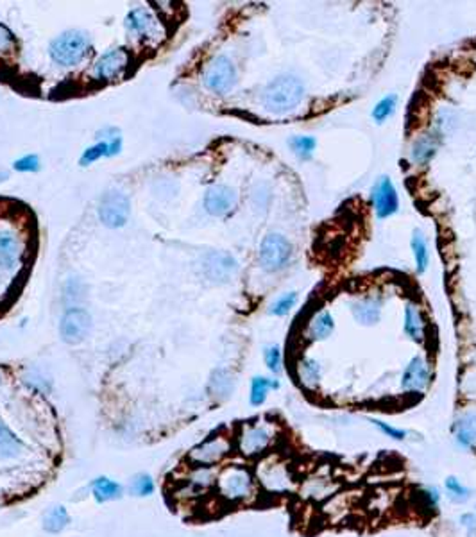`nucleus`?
Masks as SVG:
<instances>
[{
	"label": "nucleus",
	"instance_id": "nucleus-31",
	"mask_svg": "<svg viewBox=\"0 0 476 537\" xmlns=\"http://www.w3.org/2000/svg\"><path fill=\"white\" fill-rule=\"evenodd\" d=\"M444 489L448 494V500L456 505H462L465 501H469L471 498V489L468 485L462 484V480H458L456 477H446L444 480Z\"/></svg>",
	"mask_w": 476,
	"mask_h": 537
},
{
	"label": "nucleus",
	"instance_id": "nucleus-28",
	"mask_svg": "<svg viewBox=\"0 0 476 537\" xmlns=\"http://www.w3.org/2000/svg\"><path fill=\"white\" fill-rule=\"evenodd\" d=\"M22 448L24 444L20 439L16 437L8 426L0 423V458L16 457V455H20Z\"/></svg>",
	"mask_w": 476,
	"mask_h": 537
},
{
	"label": "nucleus",
	"instance_id": "nucleus-7",
	"mask_svg": "<svg viewBox=\"0 0 476 537\" xmlns=\"http://www.w3.org/2000/svg\"><path fill=\"white\" fill-rule=\"evenodd\" d=\"M125 29L145 43L158 45L165 38V27L161 20L147 8H135L125 16Z\"/></svg>",
	"mask_w": 476,
	"mask_h": 537
},
{
	"label": "nucleus",
	"instance_id": "nucleus-10",
	"mask_svg": "<svg viewBox=\"0 0 476 537\" xmlns=\"http://www.w3.org/2000/svg\"><path fill=\"white\" fill-rule=\"evenodd\" d=\"M129 197L121 190H109L100 197L99 217L108 228H122L129 219Z\"/></svg>",
	"mask_w": 476,
	"mask_h": 537
},
{
	"label": "nucleus",
	"instance_id": "nucleus-41",
	"mask_svg": "<svg viewBox=\"0 0 476 537\" xmlns=\"http://www.w3.org/2000/svg\"><path fill=\"white\" fill-rule=\"evenodd\" d=\"M13 169L18 172H36L40 170V160L36 154H25L13 163Z\"/></svg>",
	"mask_w": 476,
	"mask_h": 537
},
{
	"label": "nucleus",
	"instance_id": "nucleus-34",
	"mask_svg": "<svg viewBox=\"0 0 476 537\" xmlns=\"http://www.w3.org/2000/svg\"><path fill=\"white\" fill-rule=\"evenodd\" d=\"M156 489V485H154V480H152L151 475L147 473H138L135 478L131 480V493L135 496H151Z\"/></svg>",
	"mask_w": 476,
	"mask_h": 537
},
{
	"label": "nucleus",
	"instance_id": "nucleus-13",
	"mask_svg": "<svg viewBox=\"0 0 476 537\" xmlns=\"http://www.w3.org/2000/svg\"><path fill=\"white\" fill-rule=\"evenodd\" d=\"M129 64V54L125 48H111L93 64V77L97 81H113L121 76Z\"/></svg>",
	"mask_w": 476,
	"mask_h": 537
},
{
	"label": "nucleus",
	"instance_id": "nucleus-36",
	"mask_svg": "<svg viewBox=\"0 0 476 537\" xmlns=\"http://www.w3.org/2000/svg\"><path fill=\"white\" fill-rule=\"evenodd\" d=\"M109 156V142H99V144L92 145V147H88L86 151L83 153V156H81L79 163L83 165V167H86V165L93 163V161L100 160V158H106Z\"/></svg>",
	"mask_w": 476,
	"mask_h": 537
},
{
	"label": "nucleus",
	"instance_id": "nucleus-40",
	"mask_svg": "<svg viewBox=\"0 0 476 537\" xmlns=\"http://www.w3.org/2000/svg\"><path fill=\"white\" fill-rule=\"evenodd\" d=\"M369 421H371L372 425L376 426V428L380 430L381 433H383L385 437L393 439V441H397V442H401V441H404V439L408 437V432H407V430L396 428V426L388 425V423L381 421V419H369Z\"/></svg>",
	"mask_w": 476,
	"mask_h": 537
},
{
	"label": "nucleus",
	"instance_id": "nucleus-22",
	"mask_svg": "<svg viewBox=\"0 0 476 537\" xmlns=\"http://www.w3.org/2000/svg\"><path fill=\"white\" fill-rule=\"evenodd\" d=\"M351 310L355 319L360 322V325H376L381 317V299L376 296L364 297V299L356 301Z\"/></svg>",
	"mask_w": 476,
	"mask_h": 537
},
{
	"label": "nucleus",
	"instance_id": "nucleus-30",
	"mask_svg": "<svg viewBox=\"0 0 476 537\" xmlns=\"http://www.w3.org/2000/svg\"><path fill=\"white\" fill-rule=\"evenodd\" d=\"M70 523V516H68L67 509L63 505L53 507L48 509L43 517V529L50 533H57Z\"/></svg>",
	"mask_w": 476,
	"mask_h": 537
},
{
	"label": "nucleus",
	"instance_id": "nucleus-1",
	"mask_svg": "<svg viewBox=\"0 0 476 537\" xmlns=\"http://www.w3.org/2000/svg\"><path fill=\"white\" fill-rule=\"evenodd\" d=\"M217 498L228 507L247 505L258 496V482L254 471L244 464H228L217 473Z\"/></svg>",
	"mask_w": 476,
	"mask_h": 537
},
{
	"label": "nucleus",
	"instance_id": "nucleus-11",
	"mask_svg": "<svg viewBox=\"0 0 476 537\" xmlns=\"http://www.w3.org/2000/svg\"><path fill=\"white\" fill-rule=\"evenodd\" d=\"M92 329V317L84 308H68L60 322L61 339L68 344H79L88 337Z\"/></svg>",
	"mask_w": 476,
	"mask_h": 537
},
{
	"label": "nucleus",
	"instance_id": "nucleus-9",
	"mask_svg": "<svg viewBox=\"0 0 476 537\" xmlns=\"http://www.w3.org/2000/svg\"><path fill=\"white\" fill-rule=\"evenodd\" d=\"M292 257V244L280 235L268 233L260 245V264L268 273H276L283 268Z\"/></svg>",
	"mask_w": 476,
	"mask_h": 537
},
{
	"label": "nucleus",
	"instance_id": "nucleus-44",
	"mask_svg": "<svg viewBox=\"0 0 476 537\" xmlns=\"http://www.w3.org/2000/svg\"><path fill=\"white\" fill-rule=\"evenodd\" d=\"M6 179H8V172H4V170H0V183H2V181H6Z\"/></svg>",
	"mask_w": 476,
	"mask_h": 537
},
{
	"label": "nucleus",
	"instance_id": "nucleus-4",
	"mask_svg": "<svg viewBox=\"0 0 476 537\" xmlns=\"http://www.w3.org/2000/svg\"><path fill=\"white\" fill-rule=\"evenodd\" d=\"M304 97L301 81L294 76H280L272 79L261 92V104L272 113H287L296 109Z\"/></svg>",
	"mask_w": 476,
	"mask_h": 537
},
{
	"label": "nucleus",
	"instance_id": "nucleus-35",
	"mask_svg": "<svg viewBox=\"0 0 476 537\" xmlns=\"http://www.w3.org/2000/svg\"><path fill=\"white\" fill-rule=\"evenodd\" d=\"M315 138L312 137H296L290 140V147H292V151L301 160H310L313 151H315Z\"/></svg>",
	"mask_w": 476,
	"mask_h": 537
},
{
	"label": "nucleus",
	"instance_id": "nucleus-37",
	"mask_svg": "<svg viewBox=\"0 0 476 537\" xmlns=\"http://www.w3.org/2000/svg\"><path fill=\"white\" fill-rule=\"evenodd\" d=\"M264 360L271 373L280 374L283 371V355L278 346H268L264 351Z\"/></svg>",
	"mask_w": 476,
	"mask_h": 537
},
{
	"label": "nucleus",
	"instance_id": "nucleus-38",
	"mask_svg": "<svg viewBox=\"0 0 476 537\" xmlns=\"http://www.w3.org/2000/svg\"><path fill=\"white\" fill-rule=\"evenodd\" d=\"M421 501H423L424 509H428L430 512H437L440 505V500H442V494H440L439 487L435 485H430V487H424L419 491Z\"/></svg>",
	"mask_w": 476,
	"mask_h": 537
},
{
	"label": "nucleus",
	"instance_id": "nucleus-25",
	"mask_svg": "<svg viewBox=\"0 0 476 537\" xmlns=\"http://www.w3.org/2000/svg\"><path fill=\"white\" fill-rule=\"evenodd\" d=\"M303 493L306 498L312 500H322L333 493V480L325 475H313L308 480H304Z\"/></svg>",
	"mask_w": 476,
	"mask_h": 537
},
{
	"label": "nucleus",
	"instance_id": "nucleus-33",
	"mask_svg": "<svg viewBox=\"0 0 476 537\" xmlns=\"http://www.w3.org/2000/svg\"><path fill=\"white\" fill-rule=\"evenodd\" d=\"M396 104H397V97L387 95L385 99H381L380 102L374 106V109H372V118H374L378 124H381V122L387 121L388 116L396 111Z\"/></svg>",
	"mask_w": 476,
	"mask_h": 537
},
{
	"label": "nucleus",
	"instance_id": "nucleus-2",
	"mask_svg": "<svg viewBox=\"0 0 476 537\" xmlns=\"http://www.w3.org/2000/svg\"><path fill=\"white\" fill-rule=\"evenodd\" d=\"M280 426L274 421H258L245 423L238 428L235 435V449L247 461H260L261 457L272 453L280 441Z\"/></svg>",
	"mask_w": 476,
	"mask_h": 537
},
{
	"label": "nucleus",
	"instance_id": "nucleus-21",
	"mask_svg": "<svg viewBox=\"0 0 476 537\" xmlns=\"http://www.w3.org/2000/svg\"><path fill=\"white\" fill-rule=\"evenodd\" d=\"M296 374L304 389L313 390L319 387L320 378H322V365L312 357H301L296 364Z\"/></svg>",
	"mask_w": 476,
	"mask_h": 537
},
{
	"label": "nucleus",
	"instance_id": "nucleus-5",
	"mask_svg": "<svg viewBox=\"0 0 476 537\" xmlns=\"http://www.w3.org/2000/svg\"><path fill=\"white\" fill-rule=\"evenodd\" d=\"M235 449V441L228 435L215 433L212 437L204 439L189 451L186 462L193 468H217L226 461Z\"/></svg>",
	"mask_w": 476,
	"mask_h": 537
},
{
	"label": "nucleus",
	"instance_id": "nucleus-42",
	"mask_svg": "<svg viewBox=\"0 0 476 537\" xmlns=\"http://www.w3.org/2000/svg\"><path fill=\"white\" fill-rule=\"evenodd\" d=\"M13 47H15V34H13L11 29L0 24V54L11 53Z\"/></svg>",
	"mask_w": 476,
	"mask_h": 537
},
{
	"label": "nucleus",
	"instance_id": "nucleus-29",
	"mask_svg": "<svg viewBox=\"0 0 476 537\" xmlns=\"http://www.w3.org/2000/svg\"><path fill=\"white\" fill-rule=\"evenodd\" d=\"M437 145H439V142H437L432 135H424V137H421L419 140H416V144H414L412 160L419 165L428 163V161L435 156Z\"/></svg>",
	"mask_w": 476,
	"mask_h": 537
},
{
	"label": "nucleus",
	"instance_id": "nucleus-14",
	"mask_svg": "<svg viewBox=\"0 0 476 537\" xmlns=\"http://www.w3.org/2000/svg\"><path fill=\"white\" fill-rule=\"evenodd\" d=\"M217 471L215 468H193L189 465V473L183 477V487H181L179 494L186 498H197L200 494L208 493L210 489L215 487Z\"/></svg>",
	"mask_w": 476,
	"mask_h": 537
},
{
	"label": "nucleus",
	"instance_id": "nucleus-27",
	"mask_svg": "<svg viewBox=\"0 0 476 537\" xmlns=\"http://www.w3.org/2000/svg\"><path fill=\"white\" fill-rule=\"evenodd\" d=\"M272 389H280V381L271 380L265 376H254L251 380V394H249V401L252 407H261L267 401L268 393Z\"/></svg>",
	"mask_w": 476,
	"mask_h": 537
},
{
	"label": "nucleus",
	"instance_id": "nucleus-18",
	"mask_svg": "<svg viewBox=\"0 0 476 537\" xmlns=\"http://www.w3.org/2000/svg\"><path fill=\"white\" fill-rule=\"evenodd\" d=\"M453 439L456 446L465 451L476 449V412H464L456 417L453 425Z\"/></svg>",
	"mask_w": 476,
	"mask_h": 537
},
{
	"label": "nucleus",
	"instance_id": "nucleus-6",
	"mask_svg": "<svg viewBox=\"0 0 476 537\" xmlns=\"http://www.w3.org/2000/svg\"><path fill=\"white\" fill-rule=\"evenodd\" d=\"M48 50H50V57L61 67H76L88 54L90 38L86 32L72 29L53 40Z\"/></svg>",
	"mask_w": 476,
	"mask_h": 537
},
{
	"label": "nucleus",
	"instance_id": "nucleus-39",
	"mask_svg": "<svg viewBox=\"0 0 476 537\" xmlns=\"http://www.w3.org/2000/svg\"><path fill=\"white\" fill-rule=\"evenodd\" d=\"M296 301H297V294L296 292H288L285 294V296H281L280 299H276L274 303H272L271 306V313L272 315H287L290 310L294 308V305H296Z\"/></svg>",
	"mask_w": 476,
	"mask_h": 537
},
{
	"label": "nucleus",
	"instance_id": "nucleus-24",
	"mask_svg": "<svg viewBox=\"0 0 476 537\" xmlns=\"http://www.w3.org/2000/svg\"><path fill=\"white\" fill-rule=\"evenodd\" d=\"M92 493H93V498H95L99 503L118 500V498L122 496V485L108 477H99L93 480Z\"/></svg>",
	"mask_w": 476,
	"mask_h": 537
},
{
	"label": "nucleus",
	"instance_id": "nucleus-17",
	"mask_svg": "<svg viewBox=\"0 0 476 537\" xmlns=\"http://www.w3.org/2000/svg\"><path fill=\"white\" fill-rule=\"evenodd\" d=\"M372 203H374V210L380 219H387V217L394 215L400 208V199H397L396 186L388 177H381L374 189H372Z\"/></svg>",
	"mask_w": 476,
	"mask_h": 537
},
{
	"label": "nucleus",
	"instance_id": "nucleus-43",
	"mask_svg": "<svg viewBox=\"0 0 476 537\" xmlns=\"http://www.w3.org/2000/svg\"><path fill=\"white\" fill-rule=\"evenodd\" d=\"M461 525L465 529L468 537H476V514L464 512L461 516Z\"/></svg>",
	"mask_w": 476,
	"mask_h": 537
},
{
	"label": "nucleus",
	"instance_id": "nucleus-3",
	"mask_svg": "<svg viewBox=\"0 0 476 537\" xmlns=\"http://www.w3.org/2000/svg\"><path fill=\"white\" fill-rule=\"evenodd\" d=\"M258 487L268 496H285L292 493L297 485L296 471L292 464L278 453H268L258 461L254 468Z\"/></svg>",
	"mask_w": 476,
	"mask_h": 537
},
{
	"label": "nucleus",
	"instance_id": "nucleus-26",
	"mask_svg": "<svg viewBox=\"0 0 476 537\" xmlns=\"http://www.w3.org/2000/svg\"><path fill=\"white\" fill-rule=\"evenodd\" d=\"M235 389V376L228 369H215L210 380V393L219 400H224Z\"/></svg>",
	"mask_w": 476,
	"mask_h": 537
},
{
	"label": "nucleus",
	"instance_id": "nucleus-20",
	"mask_svg": "<svg viewBox=\"0 0 476 537\" xmlns=\"http://www.w3.org/2000/svg\"><path fill=\"white\" fill-rule=\"evenodd\" d=\"M403 329L407 333V337L417 342V344H424V341H426V321H424L423 312L412 303H408L407 308H404Z\"/></svg>",
	"mask_w": 476,
	"mask_h": 537
},
{
	"label": "nucleus",
	"instance_id": "nucleus-15",
	"mask_svg": "<svg viewBox=\"0 0 476 537\" xmlns=\"http://www.w3.org/2000/svg\"><path fill=\"white\" fill-rule=\"evenodd\" d=\"M430 385V365L423 357H414L401 374V389L404 393H424Z\"/></svg>",
	"mask_w": 476,
	"mask_h": 537
},
{
	"label": "nucleus",
	"instance_id": "nucleus-32",
	"mask_svg": "<svg viewBox=\"0 0 476 537\" xmlns=\"http://www.w3.org/2000/svg\"><path fill=\"white\" fill-rule=\"evenodd\" d=\"M412 251L414 257H416V264H417V273L423 274L426 268H428L430 264V253H428V244L424 240L423 233L419 229L414 231L412 237Z\"/></svg>",
	"mask_w": 476,
	"mask_h": 537
},
{
	"label": "nucleus",
	"instance_id": "nucleus-16",
	"mask_svg": "<svg viewBox=\"0 0 476 537\" xmlns=\"http://www.w3.org/2000/svg\"><path fill=\"white\" fill-rule=\"evenodd\" d=\"M236 205V192L228 184H213L204 193V208L210 215L222 217Z\"/></svg>",
	"mask_w": 476,
	"mask_h": 537
},
{
	"label": "nucleus",
	"instance_id": "nucleus-23",
	"mask_svg": "<svg viewBox=\"0 0 476 537\" xmlns=\"http://www.w3.org/2000/svg\"><path fill=\"white\" fill-rule=\"evenodd\" d=\"M335 329V321H333L332 313L328 310H320V312L313 313L310 319L308 328H306V337L310 342H319L329 339V335Z\"/></svg>",
	"mask_w": 476,
	"mask_h": 537
},
{
	"label": "nucleus",
	"instance_id": "nucleus-8",
	"mask_svg": "<svg viewBox=\"0 0 476 537\" xmlns=\"http://www.w3.org/2000/svg\"><path fill=\"white\" fill-rule=\"evenodd\" d=\"M204 86L213 93L224 95L236 85V69L228 56H217L204 70Z\"/></svg>",
	"mask_w": 476,
	"mask_h": 537
},
{
	"label": "nucleus",
	"instance_id": "nucleus-19",
	"mask_svg": "<svg viewBox=\"0 0 476 537\" xmlns=\"http://www.w3.org/2000/svg\"><path fill=\"white\" fill-rule=\"evenodd\" d=\"M22 257V244L15 233L0 231V268L13 271Z\"/></svg>",
	"mask_w": 476,
	"mask_h": 537
},
{
	"label": "nucleus",
	"instance_id": "nucleus-12",
	"mask_svg": "<svg viewBox=\"0 0 476 537\" xmlns=\"http://www.w3.org/2000/svg\"><path fill=\"white\" fill-rule=\"evenodd\" d=\"M236 268H238V265H236L235 258L229 253H224V251H212L204 257V276L208 278L210 281H215V283H226V281L231 280L235 276Z\"/></svg>",
	"mask_w": 476,
	"mask_h": 537
}]
</instances>
